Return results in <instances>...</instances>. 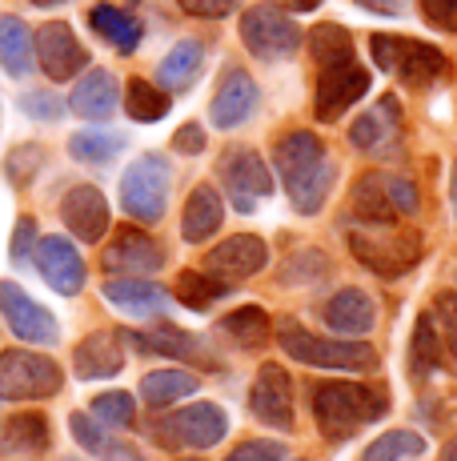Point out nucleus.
Listing matches in <instances>:
<instances>
[{"label":"nucleus","mask_w":457,"mask_h":461,"mask_svg":"<svg viewBox=\"0 0 457 461\" xmlns=\"http://www.w3.org/2000/svg\"><path fill=\"white\" fill-rule=\"evenodd\" d=\"M309 410L325 441H349L390 413V393L373 381H318L309 389Z\"/></svg>","instance_id":"f257e3e1"},{"label":"nucleus","mask_w":457,"mask_h":461,"mask_svg":"<svg viewBox=\"0 0 457 461\" xmlns=\"http://www.w3.org/2000/svg\"><path fill=\"white\" fill-rule=\"evenodd\" d=\"M345 241H349L354 261L385 281L406 277L413 265L421 261V253H426L421 233L401 225V221H393V225H349Z\"/></svg>","instance_id":"f03ea898"},{"label":"nucleus","mask_w":457,"mask_h":461,"mask_svg":"<svg viewBox=\"0 0 457 461\" xmlns=\"http://www.w3.org/2000/svg\"><path fill=\"white\" fill-rule=\"evenodd\" d=\"M277 345L289 353L293 361L313 369H345V374H365L377 366L373 345L357 341V337H321L313 330H305L297 317H285L277 325Z\"/></svg>","instance_id":"7ed1b4c3"},{"label":"nucleus","mask_w":457,"mask_h":461,"mask_svg":"<svg viewBox=\"0 0 457 461\" xmlns=\"http://www.w3.org/2000/svg\"><path fill=\"white\" fill-rule=\"evenodd\" d=\"M369 52H373L377 68L393 73L406 88H429L434 81H442L450 60L437 44L413 41V37H390V32H373L369 37Z\"/></svg>","instance_id":"20e7f679"},{"label":"nucleus","mask_w":457,"mask_h":461,"mask_svg":"<svg viewBox=\"0 0 457 461\" xmlns=\"http://www.w3.org/2000/svg\"><path fill=\"white\" fill-rule=\"evenodd\" d=\"M417 212V189L398 173H362L349 197V217L362 225H393Z\"/></svg>","instance_id":"39448f33"},{"label":"nucleus","mask_w":457,"mask_h":461,"mask_svg":"<svg viewBox=\"0 0 457 461\" xmlns=\"http://www.w3.org/2000/svg\"><path fill=\"white\" fill-rule=\"evenodd\" d=\"M169 185H173V168L161 153H145L121 176V205L140 225H157L165 217L169 205Z\"/></svg>","instance_id":"423d86ee"},{"label":"nucleus","mask_w":457,"mask_h":461,"mask_svg":"<svg viewBox=\"0 0 457 461\" xmlns=\"http://www.w3.org/2000/svg\"><path fill=\"white\" fill-rule=\"evenodd\" d=\"M60 385H65V374L45 353H0V402H40V397L60 393Z\"/></svg>","instance_id":"0eeeda50"},{"label":"nucleus","mask_w":457,"mask_h":461,"mask_svg":"<svg viewBox=\"0 0 457 461\" xmlns=\"http://www.w3.org/2000/svg\"><path fill=\"white\" fill-rule=\"evenodd\" d=\"M228 433V418L221 405L197 402L189 410H173L169 418L153 421V438L165 449H213Z\"/></svg>","instance_id":"6e6552de"},{"label":"nucleus","mask_w":457,"mask_h":461,"mask_svg":"<svg viewBox=\"0 0 457 461\" xmlns=\"http://www.w3.org/2000/svg\"><path fill=\"white\" fill-rule=\"evenodd\" d=\"M241 41L257 60H289L301 49V29L277 5H253L241 13Z\"/></svg>","instance_id":"1a4fd4ad"},{"label":"nucleus","mask_w":457,"mask_h":461,"mask_svg":"<svg viewBox=\"0 0 457 461\" xmlns=\"http://www.w3.org/2000/svg\"><path fill=\"white\" fill-rule=\"evenodd\" d=\"M221 181L237 212H253L261 197L273 193V173L261 161L257 149H228L221 157Z\"/></svg>","instance_id":"9d476101"},{"label":"nucleus","mask_w":457,"mask_h":461,"mask_svg":"<svg viewBox=\"0 0 457 461\" xmlns=\"http://www.w3.org/2000/svg\"><path fill=\"white\" fill-rule=\"evenodd\" d=\"M373 77H369L365 65L357 60H345V65H333V68H321L318 77V93H313V113L318 121H337L354 109L357 101L369 93Z\"/></svg>","instance_id":"9b49d317"},{"label":"nucleus","mask_w":457,"mask_h":461,"mask_svg":"<svg viewBox=\"0 0 457 461\" xmlns=\"http://www.w3.org/2000/svg\"><path fill=\"white\" fill-rule=\"evenodd\" d=\"M349 145L365 157H393L401 145V104L398 96H377L362 117L349 125Z\"/></svg>","instance_id":"f8f14e48"},{"label":"nucleus","mask_w":457,"mask_h":461,"mask_svg":"<svg viewBox=\"0 0 457 461\" xmlns=\"http://www.w3.org/2000/svg\"><path fill=\"white\" fill-rule=\"evenodd\" d=\"M249 410L269 429H281V433L293 429V377H289L285 366L265 361L257 369V381L249 389Z\"/></svg>","instance_id":"ddd939ff"},{"label":"nucleus","mask_w":457,"mask_h":461,"mask_svg":"<svg viewBox=\"0 0 457 461\" xmlns=\"http://www.w3.org/2000/svg\"><path fill=\"white\" fill-rule=\"evenodd\" d=\"M32 52H37L49 81H73L76 73L89 68V52H85V44L76 41V32L65 21L40 24L37 37H32Z\"/></svg>","instance_id":"4468645a"},{"label":"nucleus","mask_w":457,"mask_h":461,"mask_svg":"<svg viewBox=\"0 0 457 461\" xmlns=\"http://www.w3.org/2000/svg\"><path fill=\"white\" fill-rule=\"evenodd\" d=\"M0 313H4L8 330L29 345H52L60 337V325L52 321L49 309L40 301H32L21 285H13V281H0Z\"/></svg>","instance_id":"2eb2a0df"},{"label":"nucleus","mask_w":457,"mask_h":461,"mask_svg":"<svg viewBox=\"0 0 457 461\" xmlns=\"http://www.w3.org/2000/svg\"><path fill=\"white\" fill-rule=\"evenodd\" d=\"M265 265H269V249L257 233L225 237V241L217 245V249H209V257H205V273H213L217 281H228V285L261 273Z\"/></svg>","instance_id":"dca6fc26"},{"label":"nucleus","mask_w":457,"mask_h":461,"mask_svg":"<svg viewBox=\"0 0 457 461\" xmlns=\"http://www.w3.org/2000/svg\"><path fill=\"white\" fill-rule=\"evenodd\" d=\"M257 101H261L257 81L245 68H225L221 85H217L213 101H209V121L217 129H237L257 113Z\"/></svg>","instance_id":"f3484780"},{"label":"nucleus","mask_w":457,"mask_h":461,"mask_svg":"<svg viewBox=\"0 0 457 461\" xmlns=\"http://www.w3.org/2000/svg\"><path fill=\"white\" fill-rule=\"evenodd\" d=\"M101 261H104V269L117 273V277H148V273H157L165 265V253H161V245L148 233H140V229H121L109 241Z\"/></svg>","instance_id":"a211bd4d"},{"label":"nucleus","mask_w":457,"mask_h":461,"mask_svg":"<svg viewBox=\"0 0 457 461\" xmlns=\"http://www.w3.org/2000/svg\"><path fill=\"white\" fill-rule=\"evenodd\" d=\"M32 257H37L40 277H45L60 297H76L85 289V261H81V253L73 249V241H65L60 233L45 237Z\"/></svg>","instance_id":"6ab92c4d"},{"label":"nucleus","mask_w":457,"mask_h":461,"mask_svg":"<svg viewBox=\"0 0 457 461\" xmlns=\"http://www.w3.org/2000/svg\"><path fill=\"white\" fill-rule=\"evenodd\" d=\"M321 321L329 333L337 337H365L377 321V309H373V297L365 289H337L329 301L321 305Z\"/></svg>","instance_id":"aec40b11"},{"label":"nucleus","mask_w":457,"mask_h":461,"mask_svg":"<svg viewBox=\"0 0 457 461\" xmlns=\"http://www.w3.org/2000/svg\"><path fill=\"white\" fill-rule=\"evenodd\" d=\"M325 161H329L325 140L318 137V132H309V129L285 132V137L273 145V165H277L281 181H285V189H289V185H297L305 173H313V168L325 165Z\"/></svg>","instance_id":"412c9836"},{"label":"nucleus","mask_w":457,"mask_h":461,"mask_svg":"<svg viewBox=\"0 0 457 461\" xmlns=\"http://www.w3.org/2000/svg\"><path fill=\"white\" fill-rule=\"evenodd\" d=\"M60 217L81 241H101L109 229V201L101 197L96 185H73L60 201Z\"/></svg>","instance_id":"4be33fe9"},{"label":"nucleus","mask_w":457,"mask_h":461,"mask_svg":"<svg viewBox=\"0 0 457 461\" xmlns=\"http://www.w3.org/2000/svg\"><path fill=\"white\" fill-rule=\"evenodd\" d=\"M101 294L109 305H117L121 313H129V317L169 313V294H165L157 281H145V277H112V281H104Z\"/></svg>","instance_id":"5701e85b"},{"label":"nucleus","mask_w":457,"mask_h":461,"mask_svg":"<svg viewBox=\"0 0 457 461\" xmlns=\"http://www.w3.org/2000/svg\"><path fill=\"white\" fill-rule=\"evenodd\" d=\"M73 369L85 381L117 377L125 369V349H121V333H89L73 353Z\"/></svg>","instance_id":"b1692460"},{"label":"nucleus","mask_w":457,"mask_h":461,"mask_svg":"<svg viewBox=\"0 0 457 461\" xmlns=\"http://www.w3.org/2000/svg\"><path fill=\"white\" fill-rule=\"evenodd\" d=\"M225 221V201L213 185H197L184 201V212H181V237L189 245H205L209 237H217Z\"/></svg>","instance_id":"393cba45"},{"label":"nucleus","mask_w":457,"mask_h":461,"mask_svg":"<svg viewBox=\"0 0 457 461\" xmlns=\"http://www.w3.org/2000/svg\"><path fill=\"white\" fill-rule=\"evenodd\" d=\"M117 101H121V88H117V77L109 68H93V73L81 77V85L73 88L68 96V109L85 121H109L117 113Z\"/></svg>","instance_id":"a878e982"},{"label":"nucleus","mask_w":457,"mask_h":461,"mask_svg":"<svg viewBox=\"0 0 457 461\" xmlns=\"http://www.w3.org/2000/svg\"><path fill=\"white\" fill-rule=\"evenodd\" d=\"M49 449V421L40 413H13L0 421V454L4 457H37Z\"/></svg>","instance_id":"bb28decb"},{"label":"nucleus","mask_w":457,"mask_h":461,"mask_svg":"<svg viewBox=\"0 0 457 461\" xmlns=\"http://www.w3.org/2000/svg\"><path fill=\"white\" fill-rule=\"evenodd\" d=\"M121 341H133L137 349L145 353H165V357H181V361H205L209 366V353L201 345V337L177 330V325H157V330L145 333H121Z\"/></svg>","instance_id":"cd10ccee"},{"label":"nucleus","mask_w":457,"mask_h":461,"mask_svg":"<svg viewBox=\"0 0 457 461\" xmlns=\"http://www.w3.org/2000/svg\"><path fill=\"white\" fill-rule=\"evenodd\" d=\"M205 68V44L201 41H177L165 60L157 65V81H161L165 93H184Z\"/></svg>","instance_id":"c85d7f7f"},{"label":"nucleus","mask_w":457,"mask_h":461,"mask_svg":"<svg viewBox=\"0 0 457 461\" xmlns=\"http://www.w3.org/2000/svg\"><path fill=\"white\" fill-rule=\"evenodd\" d=\"M201 385L197 374L189 369H153V374L140 377V402L153 405V410H165V405L181 402V397H193Z\"/></svg>","instance_id":"c756f323"},{"label":"nucleus","mask_w":457,"mask_h":461,"mask_svg":"<svg viewBox=\"0 0 457 461\" xmlns=\"http://www.w3.org/2000/svg\"><path fill=\"white\" fill-rule=\"evenodd\" d=\"M89 24H93L96 37H104L117 52H133L140 44V37H145L137 16L125 13V8H117V5H96L89 13Z\"/></svg>","instance_id":"7c9ffc66"},{"label":"nucleus","mask_w":457,"mask_h":461,"mask_svg":"<svg viewBox=\"0 0 457 461\" xmlns=\"http://www.w3.org/2000/svg\"><path fill=\"white\" fill-rule=\"evenodd\" d=\"M442 341H437V325L429 317V309L417 317L413 325V337H409V377L413 381H426L434 369H442Z\"/></svg>","instance_id":"2f4dec72"},{"label":"nucleus","mask_w":457,"mask_h":461,"mask_svg":"<svg viewBox=\"0 0 457 461\" xmlns=\"http://www.w3.org/2000/svg\"><path fill=\"white\" fill-rule=\"evenodd\" d=\"M0 65L8 77H29L32 68V37L29 24L16 16H0Z\"/></svg>","instance_id":"473e14b6"},{"label":"nucleus","mask_w":457,"mask_h":461,"mask_svg":"<svg viewBox=\"0 0 457 461\" xmlns=\"http://www.w3.org/2000/svg\"><path fill=\"white\" fill-rule=\"evenodd\" d=\"M333 181H337V161H325V165L313 168V173H305L297 185H289V201H293V209L301 212V217L321 212V205L329 201Z\"/></svg>","instance_id":"72a5a7b5"},{"label":"nucleus","mask_w":457,"mask_h":461,"mask_svg":"<svg viewBox=\"0 0 457 461\" xmlns=\"http://www.w3.org/2000/svg\"><path fill=\"white\" fill-rule=\"evenodd\" d=\"M309 57L318 60L321 68H333V65H345V60H354V37H349V29H341V24H313L309 37Z\"/></svg>","instance_id":"f704fd0d"},{"label":"nucleus","mask_w":457,"mask_h":461,"mask_svg":"<svg viewBox=\"0 0 457 461\" xmlns=\"http://www.w3.org/2000/svg\"><path fill=\"white\" fill-rule=\"evenodd\" d=\"M221 330L233 337L241 349H261V345H269V313L261 305H241L233 309V313L221 317Z\"/></svg>","instance_id":"c9c22d12"},{"label":"nucleus","mask_w":457,"mask_h":461,"mask_svg":"<svg viewBox=\"0 0 457 461\" xmlns=\"http://www.w3.org/2000/svg\"><path fill=\"white\" fill-rule=\"evenodd\" d=\"M121 149H125V137L109 129H81L68 137V153L81 165H109Z\"/></svg>","instance_id":"e433bc0d"},{"label":"nucleus","mask_w":457,"mask_h":461,"mask_svg":"<svg viewBox=\"0 0 457 461\" xmlns=\"http://www.w3.org/2000/svg\"><path fill=\"white\" fill-rule=\"evenodd\" d=\"M169 93L165 88H157L153 81H140V77H133V81L125 85V113L137 121V125H153V121H161L165 113H169Z\"/></svg>","instance_id":"4c0bfd02"},{"label":"nucleus","mask_w":457,"mask_h":461,"mask_svg":"<svg viewBox=\"0 0 457 461\" xmlns=\"http://www.w3.org/2000/svg\"><path fill=\"white\" fill-rule=\"evenodd\" d=\"M228 289H233V285H228V281H217L213 273L184 269L177 277V301H181V305H189V309H197V313H205L209 305H217Z\"/></svg>","instance_id":"58836bf2"},{"label":"nucleus","mask_w":457,"mask_h":461,"mask_svg":"<svg viewBox=\"0 0 457 461\" xmlns=\"http://www.w3.org/2000/svg\"><path fill=\"white\" fill-rule=\"evenodd\" d=\"M417 454H426V441H421V433H413V429H390V433H381L377 441H369L362 461H406V457H417Z\"/></svg>","instance_id":"ea45409f"},{"label":"nucleus","mask_w":457,"mask_h":461,"mask_svg":"<svg viewBox=\"0 0 457 461\" xmlns=\"http://www.w3.org/2000/svg\"><path fill=\"white\" fill-rule=\"evenodd\" d=\"M437 325V341H442V361L457 374V294H437L434 309H429Z\"/></svg>","instance_id":"a19ab883"},{"label":"nucleus","mask_w":457,"mask_h":461,"mask_svg":"<svg viewBox=\"0 0 457 461\" xmlns=\"http://www.w3.org/2000/svg\"><path fill=\"white\" fill-rule=\"evenodd\" d=\"M89 410H93V418L101 425H109V429H129V425L137 421V405L125 389H109V393L93 397Z\"/></svg>","instance_id":"79ce46f5"},{"label":"nucleus","mask_w":457,"mask_h":461,"mask_svg":"<svg viewBox=\"0 0 457 461\" xmlns=\"http://www.w3.org/2000/svg\"><path fill=\"white\" fill-rule=\"evenodd\" d=\"M325 273H329V257L321 249H301L285 261L281 281H285V285H313V281H321Z\"/></svg>","instance_id":"37998d69"},{"label":"nucleus","mask_w":457,"mask_h":461,"mask_svg":"<svg viewBox=\"0 0 457 461\" xmlns=\"http://www.w3.org/2000/svg\"><path fill=\"white\" fill-rule=\"evenodd\" d=\"M68 429H73V438L81 441V449H89V454H104V449H109V438H104L101 421H96L93 413H73Z\"/></svg>","instance_id":"c03bdc74"},{"label":"nucleus","mask_w":457,"mask_h":461,"mask_svg":"<svg viewBox=\"0 0 457 461\" xmlns=\"http://www.w3.org/2000/svg\"><path fill=\"white\" fill-rule=\"evenodd\" d=\"M21 109L29 113L32 121H60L65 104H60L57 93H24V96H21Z\"/></svg>","instance_id":"a18cd8bd"},{"label":"nucleus","mask_w":457,"mask_h":461,"mask_svg":"<svg viewBox=\"0 0 457 461\" xmlns=\"http://www.w3.org/2000/svg\"><path fill=\"white\" fill-rule=\"evenodd\" d=\"M281 457H285L281 441H241L225 461H281Z\"/></svg>","instance_id":"49530a36"},{"label":"nucleus","mask_w":457,"mask_h":461,"mask_svg":"<svg viewBox=\"0 0 457 461\" xmlns=\"http://www.w3.org/2000/svg\"><path fill=\"white\" fill-rule=\"evenodd\" d=\"M421 16H426L434 29L457 32V0H421Z\"/></svg>","instance_id":"de8ad7c7"},{"label":"nucleus","mask_w":457,"mask_h":461,"mask_svg":"<svg viewBox=\"0 0 457 461\" xmlns=\"http://www.w3.org/2000/svg\"><path fill=\"white\" fill-rule=\"evenodd\" d=\"M181 8L189 16H201V21H221L237 8V0H181Z\"/></svg>","instance_id":"09e8293b"},{"label":"nucleus","mask_w":457,"mask_h":461,"mask_svg":"<svg viewBox=\"0 0 457 461\" xmlns=\"http://www.w3.org/2000/svg\"><path fill=\"white\" fill-rule=\"evenodd\" d=\"M173 149L184 157H197L205 153V129L197 125V121H189V125H181L177 132H173Z\"/></svg>","instance_id":"8fccbe9b"},{"label":"nucleus","mask_w":457,"mask_h":461,"mask_svg":"<svg viewBox=\"0 0 457 461\" xmlns=\"http://www.w3.org/2000/svg\"><path fill=\"white\" fill-rule=\"evenodd\" d=\"M32 241H37V221H32V217H21V221H16V233H13V261H16V265L29 261Z\"/></svg>","instance_id":"3c124183"},{"label":"nucleus","mask_w":457,"mask_h":461,"mask_svg":"<svg viewBox=\"0 0 457 461\" xmlns=\"http://www.w3.org/2000/svg\"><path fill=\"white\" fill-rule=\"evenodd\" d=\"M357 8L377 13V16H401L406 13V0H357Z\"/></svg>","instance_id":"603ef678"},{"label":"nucleus","mask_w":457,"mask_h":461,"mask_svg":"<svg viewBox=\"0 0 457 461\" xmlns=\"http://www.w3.org/2000/svg\"><path fill=\"white\" fill-rule=\"evenodd\" d=\"M269 5L285 8V13H313V8H321L325 0H269Z\"/></svg>","instance_id":"864d4df0"},{"label":"nucleus","mask_w":457,"mask_h":461,"mask_svg":"<svg viewBox=\"0 0 457 461\" xmlns=\"http://www.w3.org/2000/svg\"><path fill=\"white\" fill-rule=\"evenodd\" d=\"M104 461H145V457H140V449H133V446H109L104 449Z\"/></svg>","instance_id":"5fc2aeb1"},{"label":"nucleus","mask_w":457,"mask_h":461,"mask_svg":"<svg viewBox=\"0 0 457 461\" xmlns=\"http://www.w3.org/2000/svg\"><path fill=\"white\" fill-rule=\"evenodd\" d=\"M450 201H453V217H457V161H453V176H450Z\"/></svg>","instance_id":"6e6d98bb"},{"label":"nucleus","mask_w":457,"mask_h":461,"mask_svg":"<svg viewBox=\"0 0 457 461\" xmlns=\"http://www.w3.org/2000/svg\"><path fill=\"white\" fill-rule=\"evenodd\" d=\"M442 461H457V441H450V446H445V454H442Z\"/></svg>","instance_id":"4d7b16f0"},{"label":"nucleus","mask_w":457,"mask_h":461,"mask_svg":"<svg viewBox=\"0 0 457 461\" xmlns=\"http://www.w3.org/2000/svg\"><path fill=\"white\" fill-rule=\"evenodd\" d=\"M32 5H40V8H52V5H65V0H32Z\"/></svg>","instance_id":"13d9d810"}]
</instances>
